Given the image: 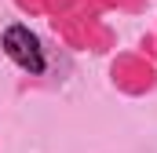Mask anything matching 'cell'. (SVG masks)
Wrapping results in <instances>:
<instances>
[{"label":"cell","mask_w":157,"mask_h":153,"mask_svg":"<svg viewBox=\"0 0 157 153\" xmlns=\"http://www.w3.org/2000/svg\"><path fill=\"white\" fill-rule=\"evenodd\" d=\"M4 51L26 69V73H44L48 69V51H44V44L33 29H26V26H11L7 33H4Z\"/></svg>","instance_id":"obj_1"}]
</instances>
